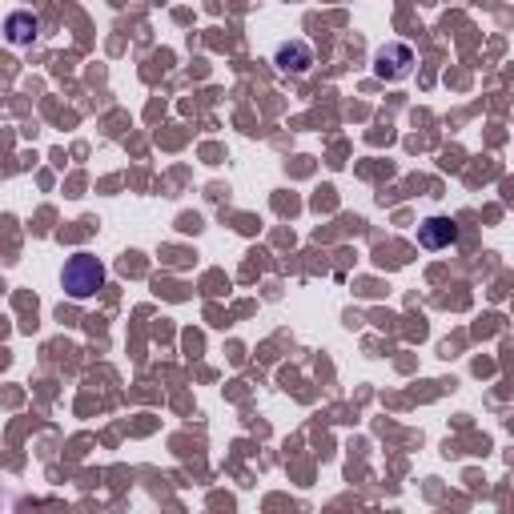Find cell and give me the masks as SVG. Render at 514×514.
Listing matches in <instances>:
<instances>
[{
  "label": "cell",
  "instance_id": "obj_2",
  "mask_svg": "<svg viewBox=\"0 0 514 514\" xmlns=\"http://www.w3.org/2000/svg\"><path fill=\"white\" fill-rule=\"evenodd\" d=\"M410 69H414V49L402 45V41L382 45L378 57H374V73H378L382 81H402V77H410Z\"/></svg>",
  "mask_w": 514,
  "mask_h": 514
},
{
  "label": "cell",
  "instance_id": "obj_4",
  "mask_svg": "<svg viewBox=\"0 0 514 514\" xmlns=\"http://www.w3.org/2000/svg\"><path fill=\"white\" fill-rule=\"evenodd\" d=\"M458 241V225L450 217H426L418 225V245L422 249H450Z\"/></svg>",
  "mask_w": 514,
  "mask_h": 514
},
{
  "label": "cell",
  "instance_id": "obj_5",
  "mask_svg": "<svg viewBox=\"0 0 514 514\" xmlns=\"http://www.w3.org/2000/svg\"><path fill=\"white\" fill-rule=\"evenodd\" d=\"M37 17L33 13H13L9 21H5V37H9V45H17V49H25V45H33L37 41Z\"/></svg>",
  "mask_w": 514,
  "mask_h": 514
},
{
  "label": "cell",
  "instance_id": "obj_1",
  "mask_svg": "<svg viewBox=\"0 0 514 514\" xmlns=\"http://www.w3.org/2000/svg\"><path fill=\"white\" fill-rule=\"evenodd\" d=\"M61 286L73 302H89L105 286V262L93 253H73L65 262V270H61Z\"/></svg>",
  "mask_w": 514,
  "mask_h": 514
},
{
  "label": "cell",
  "instance_id": "obj_3",
  "mask_svg": "<svg viewBox=\"0 0 514 514\" xmlns=\"http://www.w3.org/2000/svg\"><path fill=\"white\" fill-rule=\"evenodd\" d=\"M274 65H278L286 77H306V73L314 69V49H310L306 41H286V45H278Z\"/></svg>",
  "mask_w": 514,
  "mask_h": 514
}]
</instances>
